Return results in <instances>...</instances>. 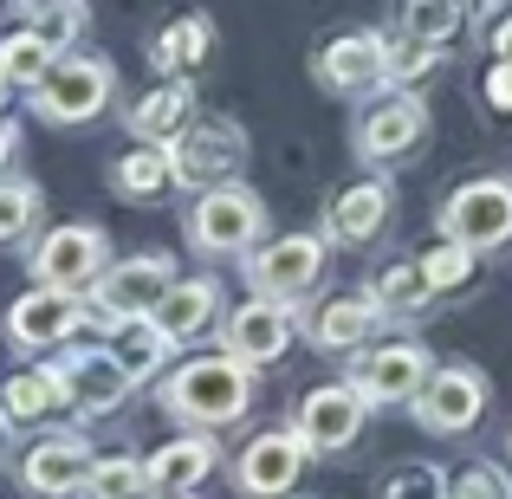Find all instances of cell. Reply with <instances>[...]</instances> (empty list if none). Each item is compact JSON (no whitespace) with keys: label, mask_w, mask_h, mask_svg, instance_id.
<instances>
[{"label":"cell","mask_w":512,"mask_h":499,"mask_svg":"<svg viewBox=\"0 0 512 499\" xmlns=\"http://www.w3.org/2000/svg\"><path fill=\"white\" fill-rule=\"evenodd\" d=\"M208 474H214V441H208V428H201V435L169 441V448H156V461H143V487H150L156 499L195 493Z\"/></svg>","instance_id":"obj_19"},{"label":"cell","mask_w":512,"mask_h":499,"mask_svg":"<svg viewBox=\"0 0 512 499\" xmlns=\"http://www.w3.org/2000/svg\"><path fill=\"white\" fill-rule=\"evenodd\" d=\"M383 318H389V312L376 305V292H357V299H331L325 312L312 318V337H318L325 350H357L363 337L383 325Z\"/></svg>","instance_id":"obj_22"},{"label":"cell","mask_w":512,"mask_h":499,"mask_svg":"<svg viewBox=\"0 0 512 499\" xmlns=\"http://www.w3.org/2000/svg\"><path fill=\"white\" fill-rule=\"evenodd\" d=\"M318 78H325L331 91H370L389 78V39L376 33H344L331 39L325 52H318Z\"/></svg>","instance_id":"obj_17"},{"label":"cell","mask_w":512,"mask_h":499,"mask_svg":"<svg viewBox=\"0 0 512 499\" xmlns=\"http://www.w3.org/2000/svg\"><path fill=\"white\" fill-rule=\"evenodd\" d=\"M227 350L240 363H279L292 350V312L279 299H247L227 318Z\"/></svg>","instance_id":"obj_15"},{"label":"cell","mask_w":512,"mask_h":499,"mask_svg":"<svg viewBox=\"0 0 512 499\" xmlns=\"http://www.w3.org/2000/svg\"><path fill=\"white\" fill-rule=\"evenodd\" d=\"M318 279H325V240H318V234H286V240H273V247H260L247 260L253 299L299 305V299H312Z\"/></svg>","instance_id":"obj_5"},{"label":"cell","mask_w":512,"mask_h":499,"mask_svg":"<svg viewBox=\"0 0 512 499\" xmlns=\"http://www.w3.org/2000/svg\"><path fill=\"white\" fill-rule=\"evenodd\" d=\"M480 415H487V376L467 370V363L435 370L422 383V396H415V422L435 428V435H461V428H474Z\"/></svg>","instance_id":"obj_9"},{"label":"cell","mask_w":512,"mask_h":499,"mask_svg":"<svg viewBox=\"0 0 512 499\" xmlns=\"http://www.w3.org/2000/svg\"><path fill=\"white\" fill-rule=\"evenodd\" d=\"M7 422H13V415H7V409H0V454H7Z\"/></svg>","instance_id":"obj_40"},{"label":"cell","mask_w":512,"mask_h":499,"mask_svg":"<svg viewBox=\"0 0 512 499\" xmlns=\"http://www.w3.org/2000/svg\"><path fill=\"white\" fill-rule=\"evenodd\" d=\"M13 156V124H0V163Z\"/></svg>","instance_id":"obj_39"},{"label":"cell","mask_w":512,"mask_h":499,"mask_svg":"<svg viewBox=\"0 0 512 499\" xmlns=\"http://www.w3.org/2000/svg\"><path fill=\"white\" fill-rule=\"evenodd\" d=\"M91 467L98 461H91L85 435H46L33 454H26L20 480H26V493H39V499H72V493H85Z\"/></svg>","instance_id":"obj_12"},{"label":"cell","mask_w":512,"mask_h":499,"mask_svg":"<svg viewBox=\"0 0 512 499\" xmlns=\"http://www.w3.org/2000/svg\"><path fill=\"white\" fill-rule=\"evenodd\" d=\"M52 52H59V46H52V39L39 33V26H33V33H13L7 46H0V72H7V85L39 91V85L52 78V65H59Z\"/></svg>","instance_id":"obj_27"},{"label":"cell","mask_w":512,"mask_h":499,"mask_svg":"<svg viewBox=\"0 0 512 499\" xmlns=\"http://www.w3.org/2000/svg\"><path fill=\"white\" fill-rule=\"evenodd\" d=\"M163 402H169V415H182V422H195V428H221V422H240V415H247L253 376L234 350H227V357H195L169 376Z\"/></svg>","instance_id":"obj_1"},{"label":"cell","mask_w":512,"mask_h":499,"mask_svg":"<svg viewBox=\"0 0 512 499\" xmlns=\"http://www.w3.org/2000/svg\"><path fill=\"white\" fill-rule=\"evenodd\" d=\"M208 46H214L208 20H195V13H188V20H175L169 33H163V39H156V46H150V65H156V72H163V78H175V72H182V65H195V59H201V52H208Z\"/></svg>","instance_id":"obj_29"},{"label":"cell","mask_w":512,"mask_h":499,"mask_svg":"<svg viewBox=\"0 0 512 499\" xmlns=\"http://www.w3.org/2000/svg\"><path fill=\"white\" fill-rule=\"evenodd\" d=\"M389 221V182H350L338 201H331V234L350 240V247H363V240H376Z\"/></svg>","instance_id":"obj_21"},{"label":"cell","mask_w":512,"mask_h":499,"mask_svg":"<svg viewBox=\"0 0 512 499\" xmlns=\"http://www.w3.org/2000/svg\"><path fill=\"white\" fill-rule=\"evenodd\" d=\"M104 350L130 370V383H143V376L163 370V357L175 350V337L156 325V312H143V318H117V331L104 337Z\"/></svg>","instance_id":"obj_20"},{"label":"cell","mask_w":512,"mask_h":499,"mask_svg":"<svg viewBox=\"0 0 512 499\" xmlns=\"http://www.w3.org/2000/svg\"><path fill=\"white\" fill-rule=\"evenodd\" d=\"M85 0H52V7H39V33L52 39V46H72L78 33H85Z\"/></svg>","instance_id":"obj_36"},{"label":"cell","mask_w":512,"mask_h":499,"mask_svg":"<svg viewBox=\"0 0 512 499\" xmlns=\"http://www.w3.org/2000/svg\"><path fill=\"white\" fill-rule=\"evenodd\" d=\"M448 499H512L506 493V474H500V467H454V474H448Z\"/></svg>","instance_id":"obj_35"},{"label":"cell","mask_w":512,"mask_h":499,"mask_svg":"<svg viewBox=\"0 0 512 499\" xmlns=\"http://www.w3.org/2000/svg\"><path fill=\"white\" fill-rule=\"evenodd\" d=\"M0 98H7V72H0Z\"/></svg>","instance_id":"obj_42"},{"label":"cell","mask_w":512,"mask_h":499,"mask_svg":"<svg viewBox=\"0 0 512 499\" xmlns=\"http://www.w3.org/2000/svg\"><path fill=\"white\" fill-rule=\"evenodd\" d=\"M137 493H150V487H143V461H130V454L98 461L85 480V499H137Z\"/></svg>","instance_id":"obj_32"},{"label":"cell","mask_w":512,"mask_h":499,"mask_svg":"<svg viewBox=\"0 0 512 499\" xmlns=\"http://www.w3.org/2000/svg\"><path fill=\"white\" fill-rule=\"evenodd\" d=\"M422 137H428V111L415 98H389L383 111H370L357 124V156L363 163H396V156H409Z\"/></svg>","instance_id":"obj_16"},{"label":"cell","mask_w":512,"mask_h":499,"mask_svg":"<svg viewBox=\"0 0 512 499\" xmlns=\"http://www.w3.org/2000/svg\"><path fill=\"white\" fill-rule=\"evenodd\" d=\"M305 454H312V441L299 435V428H266V435L247 441V454H240L234 480L247 499H286L292 480L305 474Z\"/></svg>","instance_id":"obj_8"},{"label":"cell","mask_w":512,"mask_h":499,"mask_svg":"<svg viewBox=\"0 0 512 499\" xmlns=\"http://www.w3.org/2000/svg\"><path fill=\"white\" fill-rule=\"evenodd\" d=\"M175 499H188V493H175Z\"/></svg>","instance_id":"obj_43"},{"label":"cell","mask_w":512,"mask_h":499,"mask_svg":"<svg viewBox=\"0 0 512 499\" xmlns=\"http://www.w3.org/2000/svg\"><path fill=\"white\" fill-rule=\"evenodd\" d=\"M117 91V65L111 59H59L52 65V78L33 91V111L46 117V124H91V117L111 104Z\"/></svg>","instance_id":"obj_4"},{"label":"cell","mask_w":512,"mask_h":499,"mask_svg":"<svg viewBox=\"0 0 512 499\" xmlns=\"http://www.w3.org/2000/svg\"><path fill=\"white\" fill-rule=\"evenodd\" d=\"M169 163H175V182H188V188L234 182V169L247 163V137L227 117H201V124H182L169 137Z\"/></svg>","instance_id":"obj_6"},{"label":"cell","mask_w":512,"mask_h":499,"mask_svg":"<svg viewBox=\"0 0 512 499\" xmlns=\"http://www.w3.org/2000/svg\"><path fill=\"white\" fill-rule=\"evenodd\" d=\"M39 221V188L33 182H0V247L20 240Z\"/></svg>","instance_id":"obj_34"},{"label":"cell","mask_w":512,"mask_h":499,"mask_svg":"<svg viewBox=\"0 0 512 499\" xmlns=\"http://www.w3.org/2000/svg\"><path fill=\"white\" fill-rule=\"evenodd\" d=\"M487 104H493V111H512V59L493 65V78H487Z\"/></svg>","instance_id":"obj_37"},{"label":"cell","mask_w":512,"mask_h":499,"mask_svg":"<svg viewBox=\"0 0 512 499\" xmlns=\"http://www.w3.org/2000/svg\"><path fill=\"white\" fill-rule=\"evenodd\" d=\"M376 305H383L389 318H409V312H422L428 299H435V286H428V273L415 260H396V266H383V273H376Z\"/></svg>","instance_id":"obj_28"},{"label":"cell","mask_w":512,"mask_h":499,"mask_svg":"<svg viewBox=\"0 0 512 499\" xmlns=\"http://www.w3.org/2000/svg\"><path fill=\"white\" fill-rule=\"evenodd\" d=\"M188 111H195V91H188L182 78H169V85H156L150 98L130 111V130H137V143H169L175 130L188 124Z\"/></svg>","instance_id":"obj_23"},{"label":"cell","mask_w":512,"mask_h":499,"mask_svg":"<svg viewBox=\"0 0 512 499\" xmlns=\"http://www.w3.org/2000/svg\"><path fill=\"white\" fill-rule=\"evenodd\" d=\"M208 318H214V279H175V286L163 292V305H156V325H163L175 344L195 337Z\"/></svg>","instance_id":"obj_24"},{"label":"cell","mask_w":512,"mask_h":499,"mask_svg":"<svg viewBox=\"0 0 512 499\" xmlns=\"http://www.w3.org/2000/svg\"><path fill=\"white\" fill-rule=\"evenodd\" d=\"M59 402H72L65 383H59V370H20L13 383H0V409H7L13 422H46Z\"/></svg>","instance_id":"obj_25"},{"label":"cell","mask_w":512,"mask_h":499,"mask_svg":"<svg viewBox=\"0 0 512 499\" xmlns=\"http://www.w3.org/2000/svg\"><path fill=\"white\" fill-rule=\"evenodd\" d=\"M493 46H500V59H512V20L500 26V33H493Z\"/></svg>","instance_id":"obj_38"},{"label":"cell","mask_w":512,"mask_h":499,"mask_svg":"<svg viewBox=\"0 0 512 499\" xmlns=\"http://www.w3.org/2000/svg\"><path fill=\"white\" fill-rule=\"evenodd\" d=\"M111 182H117V195H130V201H156V195L175 182L169 143H143V150H130L124 163L111 169Z\"/></svg>","instance_id":"obj_26"},{"label":"cell","mask_w":512,"mask_h":499,"mask_svg":"<svg viewBox=\"0 0 512 499\" xmlns=\"http://www.w3.org/2000/svg\"><path fill=\"white\" fill-rule=\"evenodd\" d=\"M33 279L39 286H59V292H91L104 279V234L85 221L52 227L33 253Z\"/></svg>","instance_id":"obj_7"},{"label":"cell","mask_w":512,"mask_h":499,"mask_svg":"<svg viewBox=\"0 0 512 499\" xmlns=\"http://www.w3.org/2000/svg\"><path fill=\"white\" fill-rule=\"evenodd\" d=\"M20 7H26V13H39V7H52V0H20Z\"/></svg>","instance_id":"obj_41"},{"label":"cell","mask_w":512,"mask_h":499,"mask_svg":"<svg viewBox=\"0 0 512 499\" xmlns=\"http://www.w3.org/2000/svg\"><path fill=\"white\" fill-rule=\"evenodd\" d=\"M260 227H266V208L240 182L201 188L195 208H188V240H195L201 253H247L253 240H260Z\"/></svg>","instance_id":"obj_3"},{"label":"cell","mask_w":512,"mask_h":499,"mask_svg":"<svg viewBox=\"0 0 512 499\" xmlns=\"http://www.w3.org/2000/svg\"><path fill=\"white\" fill-rule=\"evenodd\" d=\"M376 499H448V480L428 461H396L389 474H376Z\"/></svg>","instance_id":"obj_30"},{"label":"cell","mask_w":512,"mask_h":499,"mask_svg":"<svg viewBox=\"0 0 512 499\" xmlns=\"http://www.w3.org/2000/svg\"><path fill=\"white\" fill-rule=\"evenodd\" d=\"M454 26H461V0H409L402 7V33L428 39V46H448Z\"/></svg>","instance_id":"obj_31"},{"label":"cell","mask_w":512,"mask_h":499,"mask_svg":"<svg viewBox=\"0 0 512 499\" xmlns=\"http://www.w3.org/2000/svg\"><path fill=\"white\" fill-rule=\"evenodd\" d=\"M363 409H370V396H363L357 383H325L299 402V435L312 441L318 454H338L363 435Z\"/></svg>","instance_id":"obj_10"},{"label":"cell","mask_w":512,"mask_h":499,"mask_svg":"<svg viewBox=\"0 0 512 499\" xmlns=\"http://www.w3.org/2000/svg\"><path fill=\"white\" fill-rule=\"evenodd\" d=\"M59 383L85 415H104V409H117V402L130 396V370L111 357V350H78V357H65Z\"/></svg>","instance_id":"obj_18"},{"label":"cell","mask_w":512,"mask_h":499,"mask_svg":"<svg viewBox=\"0 0 512 499\" xmlns=\"http://www.w3.org/2000/svg\"><path fill=\"white\" fill-rule=\"evenodd\" d=\"M169 286H175V266L163 253H137V260H124V266H104V286H91V292H98V312L143 318V312L163 305Z\"/></svg>","instance_id":"obj_11"},{"label":"cell","mask_w":512,"mask_h":499,"mask_svg":"<svg viewBox=\"0 0 512 499\" xmlns=\"http://www.w3.org/2000/svg\"><path fill=\"white\" fill-rule=\"evenodd\" d=\"M78 318H85V312H78V292L39 286V292H26V299L7 312V337L20 350H46V344H59V337H72Z\"/></svg>","instance_id":"obj_14"},{"label":"cell","mask_w":512,"mask_h":499,"mask_svg":"<svg viewBox=\"0 0 512 499\" xmlns=\"http://www.w3.org/2000/svg\"><path fill=\"white\" fill-rule=\"evenodd\" d=\"M474 260H480L474 247H461V240H441V247L422 260V273H428V286H435V292H461L467 279H474Z\"/></svg>","instance_id":"obj_33"},{"label":"cell","mask_w":512,"mask_h":499,"mask_svg":"<svg viewBox=\"0 0 512 499\" xmlns=\"http://www.w3.org/2000/svg\"><path fill=\"white\" fill-rule=\"evenodd\" d=\"M441 234L474 247V253L506 247L512 240V182L506 175H480V182L454 188V195L441 201Z\"/></svg>","instance_id":"obj_2"},{"label":"cell","mask_w":512,"mask_h":499,"mask_svg":"<svg viewBox=\"0 0 512 499\" xmlns=\"http://www.w3.org/2000/svg\"><path fill=\"white\" fill-rule=\"evenodd\" d=\"M428 376L435 370H428L422 344H383V350H370V357H357V376H350V383L370 402H415Z\"/></svg>","instance_id":"obj_13"}]
</instances>
